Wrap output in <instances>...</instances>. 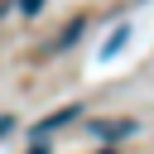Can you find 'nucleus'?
Instances as JSON below:
<instances>
[{
    "label": "nucleus",
    "mask_w": 154,
    "mask_h": 154,
    "mask_svg": "<svg viewBox=\"0 0 154 154\" xmlns=\"http://www.w3.org/2000/svg\"><path fill=\"white\" fill-rule=\"evenodd\" d=\"M125 38H130V29H125V24H120V29H116V34H111V43H106V48H101V63H111V58H116V53H120V48H125Z\"/></svg>",
    "instance_id": "3"
},
{
    "label": "nucleus",
    "mask_w": 154,
    "mask_h": 154,
    "mask_svg": "<svg viewBox=\"0 0 154 154\" xmlns=\"http://www.w3.org/2000/svg\"><path fill=\"white\" fill-rule=\"evenodd\" d=\"M19 10H24V14H38V10H43V0H19Z\"/></svg>",
    "instance_id": "4"
},
{
    "label": "nucleus",
    "mask_w": 154,
    "mask_h": 154,
    "mask_svg": "<svg viewBox=\"0 0 154 154\" xmlns=\"http://www.w3.org/2000/svg\"><path fill=\"white\" fill-rule=\"evenodd\" d=\"M29 154H48V144H43V140H34V149H29Z\"/></svg>",
    "instance_id": "6"
},
{
    "label": "nucleus",
    "mask_w": 154,
    "mask_h": 154,
    "mask_svg": "<svg viewBox=\"0 0 154 154\" xmlns=\"http://www.w3.org/2000/svg\"><path fill=\"white\" fill-rule=\"evenodd\" d=\"M101 154H116V149H101Z\"/></svg>",
    "instance_id": "7"
},
{
    "label": "nucleus",
    "mask_w": 154,
    "mask_h": 154,
    "mask_svg": "<svg viewBox=\"0 0 154 154\" xmlns=\"http://www.w3.org/2000/svg\"><path fill=\"white\" fill-rule=\"evenodd\" d=\"M72 116H82V106H63V111H53L48 120H38V125H34V140H43V135H53V130H58V125H67Z\"/></svg>",
    "instance_id": "1"
},
{
    "label": "nucleus",
    "mask_w": 154,
    "mask_h": 154,
    "mask_svg": "<svg viewBox=\"0 0 154 154\" xmlns=\"http://www.w3.org/2000/svg\"><path fill=\"white\" fill-rule=\"evenodd\" d=\"M82 29H87V24H82V19H72V24H67V29L58 34V43H53V53H63V48H72V43L82 38Z\"/></svg>",
    "instance_id": "2"
},
{
    "label": "nucleus",
    "mask_w": 154,
    "mask_h": 154,
    "mask_svg": "<svg viewBox=\"0 0 154 154\" xmlns=\"http://www.w3.org/2000/svg\"><path fill=\"white\" fill-rule=\"evenodd\" d=\"M14 130V116H0V135H10Z\"/></svg>",
    "instance_id": "5"
}]
</instances>
